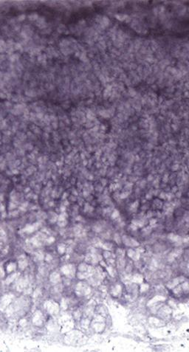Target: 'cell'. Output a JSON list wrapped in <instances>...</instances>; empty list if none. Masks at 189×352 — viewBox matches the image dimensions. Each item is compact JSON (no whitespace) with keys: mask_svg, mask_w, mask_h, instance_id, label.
Segmentation results:
<instances>
[{"mask_svg":"<svg viewBox=\"0 0 189 352\" xmlns=\"http://www.w3.org/2000/svg\"><path fill=\"white\" fill-rule=\"evenodd\" d=\"M10 298H11V297H10V295H6L2 297L1 300H0V309L2 310H4L5 308L8 306V305L10 304Z\"/></svg>","mask_w":189,"mask_h":352,"instance_id":"6da1fadb","label":"cell"}]
</instances>
